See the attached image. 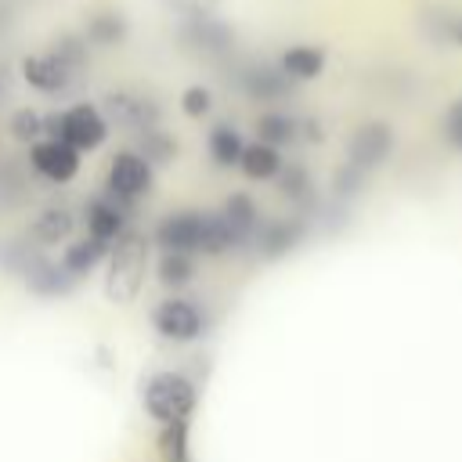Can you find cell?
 I'll return each instance as SVG.
<instances>
[{"instance_id":"1","label":"cell","mask_w":462,"mask_h":462,"mask_svg":"<svg viewBox=\"0 0 462 462\" xmlns=\"http://www.w3.org/2000/svg\"><path fill=\"white\" fill-rule=\"evenodd\" d=\"M152 242L162 253H188V256H224L235 245H242L220 213H202V209L166 213L155 224Z\"/></svg>"},{"instance_id":"2","label":"cell","mask_w":462,"mask_h":462,"mask_svg":"<svg viewBox=\"0 0 462 462\" xmlns=\"http://www.w3.org/2000/svg\"><path fill=\"white\" fill-rule=\"evenodd\" d=\"M152 267V238L141 231H126L116 238L105 260V300L116 307H126L141 296L144 278Z\"/></svg>"},{"instance_id":"3","label":"cell","mask_w":462,"mask_h":462,"mask_svg":"<svg viewBox=\"0 0 462 462\" xmlns=\"http://www.w3.org/2000/svg\"><path fill=\"white\" fill-rule=\"evenodd\" d=\"M141 404L148 411V419H155L159 426L166 422H180L195 411L199 404V386L191 375L177 372V368H162V372H152L141 386Z\"/></svg>"},{"instance_id":"4","label":"cell","mask_w":462,"mask_h":462,"mask_svg":"<svg viewBox=\"0 0 462 462\" xmlns=\"http://www.w3.org/2000/svg\"><path fill=\"white\" fill-rule=\"evenodd\" d=\"M43 134L54 141H65L69 148H76L83 155V152H94L108 141V119L97 105L79 101V105H69L61 112L43 116Z\"/></svg>"},{"instance_id":"5","label":"cell","mask_w":462,"mask_h":462,"mask_svg":"<svg viewBox=\"0 0 462 462\" xmlns=\"http://www.w3.org/2000/svg\"><path fill=\"white\" fill-rule=\"evenodd\" d=\"M152 328L166 343H195L206 332V314L195 300L184 296H166L152 307Z\"/></svg>"},{"instance_id":"6","label":"cell","mask_w":462,"mask_h":462,"mask_svg":"<svg viewBox=\"0 0 462 462\" xmlns=\"http://www.w3.org/2000/svg\"><path fill=\"white\" fill-rule=\"evenodd\" d=\"M152 180H155V170L148 159H141L137 152H116L105 173V191L116 202H137L152 191Z\"/></svg>"},{"instance_id":"7","label":"cell","mask_w":462,"mask_h":462,"mask_svg":"<svg viewBox=\"0 0 462 462\" xmlns=\"http://www.w3.org/2000/svg\"><path fill=\"white\" fill-rule=\"evenodd\" d=\"M390 152H393V126L383 119H368L346 137V162L361 173L379 170L390 159Z\"/></svg>"},{"instance_id":"8","label":"cell","mask_w":462,"mask_h":462,"mask_svg":"<svg viewBox=\"0 0 462 462\" xmlns=\"http://www.w3.org/2000/svg\"><path fill=\"white\" fill-rule=\"evenodd\" d=\"M105 119L108 126H123L130 134H141V130H152L159 126V105L148 97V94H134V90H112L105 97Z\"/></svg>"},{"instance_id":"9","label":"cell","mask_w":462,"mask_h":462,"mask_svg":"<svg viewBox=\"0 0 462 462\" xmlns=\"http://www.w3.org/2000/svg\"><path fill=\"white\" fill-rule=\"evenodd\" d=\"M79 152L76 148H69L65 141H54V137H43V141H36L32 148H29V166L40 173V177H47V180H54V184H69L76 173H79Z\"/></svg>"},{"instance_id":"10","label":"cell","mask_w":462,"mask_h":462,"mask_svg":"<svg viewBox=\"0 0 462 462\" xmlns=\"http://www.w3.org/2000/svg\"><path fill=\"white\" fill-rule=\"evenodd\" d=\"M177 36H180V43H184L188 51H195V54H206V58L227 54V51H231V40H235L231 25H227V22H220L217 14H209V18H188V22H180Z\"/></svg>"},{"instance_id":"11","label":"cell","mask_w":462,"mask_h":462,"mask_svg":"<svg viewBox=\"0 0 462 462\" xmlns=\"http://www.w3.org/2000/svg\"><path fill=\"white\" fill-rule=\"evenodd\" d=\"M22 79L40 94H65L72 87L76 72L54 51H40V54H25L22 58Z\"/></svg>"},{"instance_id":"12","label":"cell","mask_w":462,"mask_h":462,"mask_svg":"<svg viewBox=\"0 0 462 462\" xmlns=\"http://www.w3.org/2000/svg\"><path fill=\"white\" fill-rule=\"evenodd\" d=\"M307 235V224L303 217H274V220H260L256 227V249L263 260H278L285 253H292Z\"/></svg>"},{"instance_id":"13","label":"cell","mask_w":462,"mask_h":462,"mask_svg":"<svg viewBox=\"0 0 462 462\" xmlns=\"http://www.w3.org/2000/svg\"><path fill=\"white\" fill-rule=\"evenodd\" d=\"M83 224H87V235L97 238V242H116L126 235V209L123 202H116L112 195H94L87 206H83Z\"/></svg>"},{"instance_id":"14","label":"cell","mask_w":462,"mask_h":462,"mask_svg":"<svg viewBox=\"0 0 462 462\" xmlns=\"http://www.w3.org/2000/svg\"><path fill=\"white\" fill-rule=\"evenodd\" d=\"M242 90H245V97H253V101L274 105V101L289 97L292 79H289L278 65H249V69L242 72Z\"/></svg>"},{"instance_id":"15","label":"cell","mask_w":462,"mask_h":462,"mask_svg":"<svg viewBox=\"0 0 462 462\" xmlns=\"http://www.w3.org/2000/svg\"><path fill=\"white\" fill-rule=\"evenodd\" d=\"M130 36V22L123 11L105 7V11H90L83 22V40L87 47H123Z\"/></svg>"},{"instance_id":"16","label":"cell","mask_w":462,"mask_h":462,"mask_svg":"<svg viewBox=\"0 0 462 462\" xmlns=\"http://www.w3.org/2000/svg\"><path fill=\"white\" fill-rule=\"evenodd\" d=\"M108 242H97V238H90V235H83V238H76V242H69L65 245V253H61V267H65V274L72 278V282H79V278H87V274H94L105 260H108Z\"/></svg>"},{"instance_id":"17","label":"cell","mask_w":462,"mask_h":462,"mask_svg":"<svg viewBox=\"0 0 462 462\" xmlns=\"http://www.w3.org/2000/svg\"><path fill=\"white\" fill-rule=\"evenodd\" d=\"M325 61H328L325 47H314V43H292L289 51H282L278 69H282L292 83H310V79H318V76L325 72Z\"/></svg>"},{"instance_id":"18","label":"cell","mask_w":462,"mask_h":462,"mask_svg":"<svg viewBox=\"0 0 462 462\" xmlns=\"http://www.w3.org/2000/svg\"><path fill=\"white\" fill-rule=\"evenodd\" d=\"M303 137V126H300V119L296 116H289V112H260L256 116V141H263V144H271V148H285V144H296Z\"/></svg>"},{"instance_id":"19","label":"cell","mask_w":462,"mask_h":462,"mask_svg":"<svg viewBox=\"0 0 462 462\" xmlns=\"http://www.w3.org/2000/svg\"><path fill=\"white\" fill-rule=\"evenodd\" d=\"M220 217H224V224L235 231L238 242H249V238L256 235V227H260V209H256L253 195H245V191L227 195L224 206H220Z\"/></svg>"},{"instance_id":"20","label":"cell","mask_w":462,"mask_h":462,"mask_svg":"<svg viewBox=\"0 0 462 462\" xmlns=\"http://www.w3.org/2000/svg\"><path fill=\"white\" fill-rule=\"evenodd\" d=\"M72 224H76V217H72L65 206H43V209L32 217L29 235H32L36 242H43V245H58V242H65V238L72 235Z\"/></svg>"},{"instance_id":"21","label":"cell","mask_w":462,"mask_h":462,"mask_svg":"<svg viewBox=\"0 0 462 462\" xmlns=\"http://www.w3.org/2000/svg\"><path fill=\"white\" fill-rule=\"evenodd\" d=\"M206 152H209V159H213L220 170H231V166L242 162L245 141H242V134H238L231 123H217V126L209 130V137H206Z\"/></svg>"},{"instance_id":"22","label":"cell","mask_w":462,"mask_h":462,"mask_svg":"<svg viewBox=\"0 0 462 462\" xmlns=\"http://www.w3.org/2000/svg\"><path fill=\"white\" fill-rule=\"evenodd\" d=\"M282 166H285L282 152H278V148H271V144H263V141L245 144L242 162H238V170H242L249 180H274V177L282 173Z\"/></svg>"},{"instance_id":"23","label":"cell","mask_w":462,"mask_h":462,"mask_svg":"<svg viewBox=\"0 0 462 462\" xmlns=\"http://www.w3.org/2000/svg\"><path fill=\"white\" fill-rule=\"evenodd\" d=\"M25 285L36 292V296H65L76 282L65 274L61 263H51V260H36L25 267Z\"/></svg>"},{"instance_id":"24","label":"cell","mask_w":462,"mask_h":462,"mask_svg":"<svg viewBox=\"0 0 462 462\" xmlns=\"http://www.w3.org/2000/svg\"><path fill=\"white\" fill-rule=\"evenodd\" d=\"M195 271H199V256H188V253H159L155 260V274L166 289H184L195 282Z\"/></svg>"},{"instance_id":"25","label":"cell","mask_w":462,"mask_h":462,"mask_svg":"<svg viewBox=\"0 0 462 462\" xmlns=\"http://www.w3.org/2000/svg\"><path fill=\"white\" fill-rule=\"evenodd\" d=\"M159 458L162 462H191V422H166L159 426Z\"/></svg>"},{"instance_id":"26","label":"cell","mask_w":462,"mask_h":462,"mask_svg":"<svg viewBox=\"0 0 462 462\" xmlns=\"http://www.w3.org/2000/svg\"><path fill=\"white\" fill-rule=\"evenodd\" d=\"M274 180H278V191H282L289 202H296V206H307V202L314 199V180H310V173H307L300 162H285Z\"/></svg>"},{"instance_id":"27","label":"cell","mask_w":462,"mask_h":462,"mask_svg":"<svg viewBox=\"0 0 462 462\" xmlns=\"http://www.w3.org/2000/svg\"><path fill=\"white\" fill-rule=\"evenodd\" d=\"M173 152H177V144H173V137H170L166 130L152 126V130H141V134H137V155H141V159H148L152 166L170 162V159H173Z\"/></svg>"},{"instance_id":"28","label":"cell","mask_w":462,"mask_h":462,"mask_svg":"<svg viewBox=\"0 0 462 462\" xmlns=\"http://www.w3.org/2000/svg\"><path fill=\"white\" fill-rule=\"evenodd\" d=\"M7 130H11L14 141H22V144H29V148L47 137V134H43V116H40L36 108H18V112L7 119Z\"/></svg>"},{"instance_id":"29","label":"cell","mask_w":462,"mask_h":462,"mask_svg":"<svg viewBox=\"0 0 462 462\" xmlns=\"http://www.w3.org/2000/svg\"><path fill=\"white\" fill-rule=\"evenodd\" d=\"M51 51H54V54H58V58H61L76 76L87 69V40H83V36L65 32V36H58V40H54V47H51Z\"/></svg>"},{"instance_id":"30","label":"cell","mask_w":462,"mask_h":462,"mask_svg":"<svg viewBox=\"0 0 462 462\" xmlns=\"http://www.w3.org/2000/svg\"><path fill=\"white\" fill-rule=\"evenodd\" d=\"M209 108H213V90H209V87H202V83L184 87V94H180V112H184L188 119H202V116H209Z\"/></svg>"},{"instance_id":"31","label":"cell","mask_w":462,"mask_h":462,"mask_svg":"<svg viewBox=\"0 0 462 462\" xmlns=\"http://www.w3.org/2000/svg\"><path fill=\"white\" fill-rule=\"evenodd\" d=\"M159 4L188 22V18H209V14H217L227 0H159Z\"/></svg>"},{"instance_id":"32","label":"cell","mask_w":462,"mask_h":462,"mask_svg":"<svg viewBox=\"0 0 462 462\" xmlns=\"http://www.w3.org/2000/svg\"><path fill=\"white\" fill-rule=\"evenodd\" d=\"M365 177H368V173H361V170H354L350 162H343V166L336 170V177H332V191H336L339 199H350V195H357V191L365 188Z\"/></svg>"},{"instance_id":"33","label":"cell","mask_w":462,"mask_h":462,"mask_svg":"<svg viewBox=\"0 0 462 462\" xmlns=\"http://www.w3.org/2000/svg\"><path fill=\"white\" fill-rule=\"evenodd\" d=\"M444 141L462 152V97H455L444 112Z\"/></svg>"},{"instance_id":"34","label":"cell","mask_w":462,"mask_h":462,"mask_svg":"<svg viewBox=\"0 0 462 462\" xmlns=\"http://www.w3.org/2000/svg\"><path fill=\"white\" fill-rule=\"evenodd\" d=\"M444 36H448L455 47H462V14H451V18L444 22Z\"/></svg>"}]
</instances>
